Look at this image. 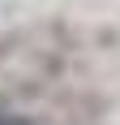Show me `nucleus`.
<instances>
[{"instance_id":"1","label":"nucleus","mask_w":120,"mask_h":125,"mask_svg":"<svg viewBox=\"0 0 120 125\" xmlns=\"http://www.w3.org/2000/svg\"><path fill=\"white\" fill-rule=\"evenodd\" d=\"M0 125H26L22 116H0Z\"/></svg>"}]
</instances>
